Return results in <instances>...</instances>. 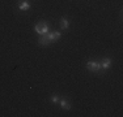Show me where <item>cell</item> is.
Segmentation results:
<instances>
[{
    "mask_svg": "<svg viewBox=\"0 0 123 117\" xmlns=\"http://www.w3.org/2000/svg\"><path fill=\"white\" fill-rule=\"evenodd\" d=\"M86 68H88V70H90V72H99V70H101V64H99L98 61L89 60L86 63Z\"/></svg>",
    "mask_w": 123,
    "mask_h": 117,
    "instance_id": "6da1fadb",
    "label": "cell"
},
{
    "mask_svg": "<svg viewBox=\"0 0 123 117\" xmlns=\"http://www.w3.org/2000/svg\"><path fill=\"white\" fill-rule=\"evenodd\" d=\"M46 35H47V38H49L50 42H55V40L60 39L62 33H60V31H52V33H47Z\"/></svg>",
    "mask_w": 123,
    "mask_h": 117,
    "instance_id": "7a4b0ae2",
    "label": "cell"
},
{
    "mask_svg": "<svg viewBox=\"0 0 123 117\" xmlns=\"http://www.w3.org/2000/svg\"><path fill=\"white\" fill-rule=\"evenodd\" d=\"M38 43H39L41 46H49V44H50V40H49L47 35H46V34L39 35V39H38Z\"/></svg>",
    "mask_w": 123,
    "mask_h": 117,
    "instance_id": "3957f363",
    "label": "cell"
},
{
    "mask_svg": "<svg viewBox=\"0 0 123 117\" xmlns=\"http://www.w3.org/2000/svg\"><path fill=\"white\" fill-rule=\"evenodd\" d=\"M30 7H31V4L29 1H26V0H22V1L18 4V9L20 11H28V9H30Z\"/></svg>",
    "mask_w": 123,
    "mask_h": 117,
    "instance_id": "277c9868",
    "label": "cell"
},
{
    "mask_svg": "<svg viewBox=\"0 0 123 117\" xmlns=\"http://www.w3.org/2000/svg\"><path fill=\"white\" fill-rule=\"evenodd\" d=\"M99 64H101V69H107L111 65V58L106 57V58H104V60H102Z\"/></svg>",
    "mask_w": 123,
    "mask_h": 117,
    "instance_id": "5b68a950",
    "label": "cell"
},
{
    "mask_svg": "<svg viewBox=\"0 0 123 117\" xmlns=\"http://www.w3.org/2000/svg\"><path fill=\"white\" fill-rule=\"evenodd\" d=\"M59 103H60V107L63 108V109H67V111H69V109H71V104H69L67 100H64V99H62V100L59 101Z\"/></svg>",
    "mask_w": 123,
    "mask_h": 117,
    "instance_id": "8992f818",
    "label": "cell"
},
{
    "mask_svg": "<svg viewBox=\"0 0 123 117\" xmlns=\"http://www.w3.org/2000/svg\"><path fill=\"white\" fill-rule=\"evenodd\" d=\"M60 27L63 29V30H67V29L69 27L68 20H67V18H62V21H60Z\"/></svg>",
    "mask_w": 123,
    "mask_h": 117,
    "instance_id": "52a82bcc",
    "label": "cell"
},
{
    "mask_svg": "<svg viewBox=\"0 0 123 117\" xmlns=\"http://www.w3.org/2000/svg\"><path fill=\"white\" fill-rule=\"evenodd\" d=\"M49 33V25L45 22H42V26H41V35L42 34H47Z\"/></svg>",
    "mask_w": 123,
    "mask_h": 117,
    "instance_id": "ba28073f",
    "label": "cell"
},
{
    "mask_svg": "<svg viewBox=\"0 0 123 117\" xmlns=\"http://www.w3.org/2000/svg\"><path fill=\"white\" fill-rule=\"evenodd\" d=\"M41 26H42V22L37 23V25L34 26V31H36L37 34H39V35H41Z\"/></svg>",
    "mask_w": 123,
    "mask_h": 117,
    "instance_id": "9c48e42d",
    "label": "cell"
},
{
    "mask_svg": "<svg viewBox=\"0 0 123 117\" xmlns=\"http://www.w3.org/2000/svg\"><path fill=\"white\" fill-rule=\"evenodd\" d=\"M51 101H52V103H58V101H59V98H58V96H52Z\"/></svg>",
    "mask_w": 123,
    "mask_h": 117,
    "instance_id": "30bf717a",
    "label": "cell"
}]
</instances>
